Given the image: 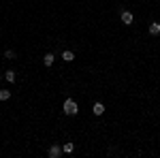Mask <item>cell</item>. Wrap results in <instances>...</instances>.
Wrapping results in <instances>:
<instances>
[{
    "label": "cell",
    "instance_id": "5",
    "mask_svg": "<svg viewBox=\"0 0 160 158\" xmlns=\"http://www.w3.org/2000/svg\"><path fill=\"white\" fill-rule=\"evenodd\" d=\"M92 111H94V115H102V113H105V105H102V103H94Z\"/></svg>",
    "mask_w": 160,
    "mask_h": 158
},
{
    "label": "cell",
    "instance_id": "3",
    "mask_svg": "<svg viewBox=\"0 0 160 158\" xmlns=\"http://www.w3.org/2000/svg\"><path fill=\"white\" fill-rule=\"evenodd\" d=\"M122 24L124 26L132 24V13H130V11H122Z\"/></svg>",
    "mask_w": 160,
    "mask_h": 158
},
{
    "label": "cell",
    "instance_id": "11",
    "mask_svg": "<svg viewBox=\"0 0 160 158\" xmlns=\"http://www.w3.org/2000/svg\"><path fill=\"white\" fill-rule=\"evenodd\" d=\"M4 58H7V60H13V58H15V51H13V49H7V51H4Z\"/></svg>",
    "mask_w": 160,
    "mask_h": 158
},
{
    "label": "cell",
    "instance_id": "6",
    "mask_svg": "<svg viewBox=\"0 0 160 158\" xmlns=\"http://www.w3.org/2000/svg\"><path fill=\"white\" fill-rule=\"evenodd\" d=\"M149 34H154V37H156V34H160V24L158 22H154V24H149Z\"/></svg>",
    "mask_w": 160,
    "mask_h": 158
},
{
    "label": "cell",
    "instance_id": "2",
    "mask_svg": "<svg viewBox=\"0 0 160 158\" xmlns=\"http://www.w3.org/2000/svg\"><path fill=\"white\" fill-rule=\"evenodd\" d=\"M47 154H49V158H60L62 156V145H51L47 150Z\"/></svg>",
    "mask_w": 160,
    "mask_h": 158
},
{
    "label": "cell",
    "instance_id": "4",
    "mask_svg": "<svg viewBox=\"0 0 160 158\" xmlns=\"http://www.w3.org/2000/svg\"><path fill=\"white\" fill-rule=\"evenodd\" d=\"M4 79H7L9 84H15V81H17V73H15V71H7V73H4Z\"/></svg>",
    "mask_w": 160,
    "mask_h": 158
},
{
    "label": "cell",
    "instance_id": "12",
    "mask_svg": "<svg viewBox=\"0 0 160 158\" xmlns=\"http://www.w3.org/2000/svg\"><path fill=\"white\" fill-rule=\"evenodd\" d=\"M0 79H2V75H0Z\"/></svg>",
    "mask_w": 160,
    "mask_h": 158
},
{
    "label": "cell",
    "instance_id": "10",
    "mask_svg": "<svg viewBox=\"0 0 160 158\" xmlns=\"http://www.w3.org/2000/svg\"><path fill=\"white\" fill-rule=\"evenodd\" d=\"M11 98V92L9 90H0V100H9Z\"/></svg>",
    "mask_w": 160,
    "mask_h": 158
},
{
    "label": "cell",
    "instance_id": "7",
    "mask_svg": "<svg viewBox=\"0 0 160 158\" xmlns=\"http://www.w3.org/2000/svg\"><path fill=\"white\" fill-rule=\"evenodd\" d=\"M62 60H64V62H73L75 60V54H73V51H68V49L62 51Z\"/></svg>",
    "mask_w": 160,
    "mask_h": 158
},
{
    "label": "cell",
    "instance_id": "9",
    "mask_svg": "<svg viewBox=\"0 0 160 158\" xmlns=\"http://www.w3.org/2000/svg\"><path fill=\"white\" fill-rule=\"evenodd\" d=\"M73 150H75V145L68 141V143H64V145H62V154H71Z\"/></svg>",
    "mask_w": 160,
    "mask_h": 158
},
{
    "label": "cell",
    "instance_id": "8",
    "mask_svg": "<svg viewBox=\"0 0 160 158\" xmlns=\"http://www.w3.org/2000/svg\"><path fill=\"white\" fill-rule=\"evenodd\" d=\"M53 60H56V58H53V54H45L43 64H45V66H51V64H53Z\"/></svg>",
    "mask_w": 160,
    "mask_h": 158
},
{
    "label": "cell",
    "instance_id": "1",
    "mask_svg": "<svg viewBox=\"0 0 160 158\" xmlns=\"http://www.w3.org/2000/svg\"><path fill=\"white\" fill-rule=\"evenodd\" d=\"M62 111H64L66 115H77L79 107H77V103H75L73 98H66V100H64V105H62Z\"/></svg>",
    "mask_w": 160,
    "mask_h": 158
}]
</instances>
